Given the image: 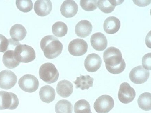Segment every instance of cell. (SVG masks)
I'll return each instance as SVG.
<instances>
[{
  "instance_id": "6da1fadb",
  "label": "cell",
  "mask_w": 151,
  "mask_h": 113,
  "mask_svg": "<svg viewBox=\"0 0 151 113\" xmlns=\"http://www.w3.org/2000/svg\"><path fill=\"white\" fill-rule=\"evenodd\" d=\"M103 58L106 69L110 73L118 74L125 69L126 63L118 49L112 46L108 47L104 51Z\"/></svg>"
},
{
  "instance_id": "7a4b0ae2",
  "label": "cell",
  "mask_w": 151,
  "mask_h": 113,
  "mask_svg": "<svg viewBox=\"0 0 151 113\" xmlns=\"http://www.w3.org/2000/svg\"><path fill=\"white\" fill-rule=\"evenodd\" d=\"M40 46L45 56L48 59L55 58L61 53L63 45L56 37L52 35H47L41 39Z\"/></svg>"
},
{
  "instance_id": "3957f363",
  "label": "cell",
  "mask_w": 151,
  "mask_h": 113,
  "mask_svg": "<svg viewBox=\"0 0 151 113\" xmlns=\"http://www.w3.org/2000/svg\"><path fill=\"white\" fill-rule=\"evenodd\" d=\"M14 51L15 59L20 63H29L35 58L34 49L28 45L20 44L16 46Z\"/></svg>"
},
{
  "instance_id": "277c9868",
  "label": "cell",
  "mask_w": 151,
  "mask_h": 113,
  "mask_svg": "<svg viewBox=\"0 0 151 113\" xmlns=\"http://www.w3.org/2000/svg\"><path fill=\"white\" fill-rule=\"evenodd\" d=\"M40 78L48 84L56 82L58 79L59 73L55 66L52 63H45L40 67L39 70Z\"/></svg>"
},
{
  "instance_id": "5b68a950",
  "label": "cell",
  "mask_w": 151,
  "mask_h": 113,
  "mask_svg": "<svg viewBox=\"0 0 151 113\" xmlns=\"http://www.w3.org/2000/svg\"><path fill=\"white\" fill-rule=\"evenodd\" d=\"M19 104V99L15 94L4 91H0V110H14L17 107Z\"/></svg>"
},
{
  "instance_id": "8992f818",
  "label": "cell",
  "mask_w": 151,
  "mask_h": 113,
  "mask_svg": "<svg viewBox=\"0 0 151 113\" xmlns=\"http://www.w3.org/2000/svg\"><path fill=\"white\" fill-rule=\"evenodd\" d=\"M114 104L113 99L111 96L103 95L96 100L93 107L97 113H107L112 109Z\"/></svg>"
},
{
  "instance_id": "52a82bcc",
  "label": "cell",
  "mask_w": 151,
  "mask_h": 113,
  "mask_svg": "<svg viewBox=\"0 0 151 113\" xmlns=\"http://www.w3.org/2000/svg\"><path fill=\"white\" fill-rule=\"evenodd\" d=\"M18 84L21 89L29 93L36 91L39 84L38 79L35 76L29 74L21 77L18 81Z\"/></svg>"
},
{
  "instance_id": "ba28073f",
  "label": "cell",
  "mask_w": 151,
  "mask_h": 113,
  "mask_svg": "<svg viewBox=\"0 0 151 113\" xmlns=\"http://www.w3.org/2000/svg\"><path fill=\"white\" fill-rule=\"evenodd\" d=\"M118 96L120 102L124 104H128L134 99L136 92L128 83L124 82L120 86Z\"/></svg>"
},
{
  "instance_id": "9c48e42d",
  "label": "cell",
  "mask_w": 151,
  "mask_h": 113,
  "mask_svg": "<svg viewBox=\"0 0 151 113\" xmlns=\"http://www.w3.org/2000/svg\"><path fill=\"white\" fill-rule=\"evenodd\" d=\"M149 71L139 65L133 68L130 71L129 77L130 80L135 84H141L145 82L149 77Z\"/></svg>"
},
{
  "instance_id": "30bf717a",
  "label": "cell",
  "mask_w": 151,
  "mask_h": 113,
  "mask_svg": "<svg viewBox=\"0 0 151 113\" xmlns=\"http://www.w3.org/2000/svg\"><path fill=\"white\" fill-rule=\"evenodd\" d=\"M88 45L83 39L77 38L72 40L69 43L68 50L70 54L74 56H80L87 52Z\"/></svg>"
},
{
  "instance_id": "8fae6325",
  "label": "cell",
  "mask_w": 151,
  "mask_h": 113,
  "mask_svg": "<svg viewBox=\"0 0 151 113\" xmlns=\"http://www.w3.org/2000/svg\"><path fill=\"white\" fill-rule=\"evenodd\" d=\"M17 77L14 72L9 70L0 72V87L9 89L13 87L17 81Z\"/></svg>"
},
{
  "instance_id": "7c38bea8",
  "label": "cell",
  "mask_w": 151,
  "mask_h": 113,
  "mask_svg": "<svg viewBox=\"0 0 151 113\" xmlns=\"http://www.w3.org/2000/svg\"><path fill=\"white\" fill-rule=\"evenodd\" d=\"M102 59L98 54L93 53L89 54L86 57L84 63L86 69L90 72H94L100 67Z\"/></svg>"
},
{
  "instance_id": "4fadbf2b",
  "label": "cell",
  "mask_w": 151,
  "mask_h": 113,
  "mask_svg": "<svg viewBox=\"0 0 151 113\" xmlns=\"http://www.w3.org/2000/svg\"><path fill=\"white\" fill-rule=\"evenodd\" d=\"M90 42L92 47L99 51L104 50L108 44L106 36L101 32L95 33L92 34L90 38Z\"/></svg>"
},
{
  "instance_id": "5bb4252c",
  "label": "cell",
  "mask_w": 151,
  "mask_h": 113,
  "mask_svg": "<svg viewBox=\"0 0 151 113\" xmlns=\"http://www.w3.org/2000/svg\"><path fill=\"white\" fill-rule=\"evenodd\" d=\"M52 9V3L49 0H37L34 5L35 13L40 16H44L49 14Z\"/></svg>"
},
{
  "instance_id": "9a60e30c",
  "label": "cell",
  "mask_w": 151,
  "mask_h": 113,
  "mask_svg": "<svg viewBox=\"0 0 151 113\" xmlns=\"http://www.w3.org/2000/svg\"><path fill=\"white\" fill-rule=\"evenodd\" d=\"M78 9V5L74 1L67 0L63 3L60 11L62 15L65 17L71 18L76 14Z\"/></svg>"
},
{
  "instance_id": "2e32d148",
  "label": "cell",
  "mask_w": 151,
  "mask_h": 113,
  "mask_svg": "<svg viewBox=\"0 0 151 113\" xmlns=\"http://www.w3.org/2000/svg\"><path fill=\"white\" fill-rule=\"evenodd\" d=\"M120 25V21L117 18L111 16L107 17L104 21L103 28L106 33L113 34L118 31Z\"/></svg>"
},
{
  "instance_id": "e0dca14e",
  "label": "cell",
  "mask_w": 151,
  "mask_h": 113,
  "mask_svg": "<svg viewBox=\"0 0 151 113\" xmlns=\"http://www.w3.org/2000/svg\"><path fill=\"white\" fill-rule=\"evenodd\" d=\"M92 26L91 23L86 20H82L76 24L75 32L79 37L85 38L91 33Z\"/></svg>"
},
{
  "instance_id": "ac0fdd59",
  "label": "cell",
  "mask_w": 151,
  "mask_h": 113,
  "mask_svg": "<svg viewBox=\"0 0 151 113\" xmlns=\"http://www.w3.org/2000/svg\"><path fill=\"white\" fill-rule=\"evenodd\" d=\"M73 89V84L70 82L66 80H63L58 83L56 91L60 96L63 98H67L72 94Z\"/></svg>"
},
{
  "instance_id": "d6986e66",
  "label": "cell",
  "mask_w": 151,
  "mask_h": 113,
  "mask_svg": "<svg viewBox=\"0 0 151 113\" xmlns=\"http://www.w3.org/2000/svg\"><path fill=\"white\" fill-rule=\"evenodd\" d=\"M39 94L41 101L44 102L49 103L54 100L55 92V89L51 86L45 85L41 88Z\"/></svg>"
},
{
  "instance_id": "ffe728a7",
  "label": "cell",
  "mask_w": 151,
  "mask_h": 113,
  "mask_svg": "<svg viewBox=\"0 0 151 113\" xmlns=\"http://www.w3.org/2000/svg\"><path fill=\"white\" fill-rule=\"evenodd\" d=\"M124 0H98V8L103 12L108 14L111 13L116 6L121 4Z\"/></svg>"
},
{
  "instance_id": "44dd1931",
  "label": "cell",
  "mask_w": 151,
  "mask_h": 113,
  "mask_svg": "<svg viewBox=\"0 0 151 113\" xmlns=\"http://www.w3.org/2000/svg\"><path fill=\"white\" fill-rule=\"evenodd\" d=\"M27 31L25 28L19 24H16L12 26L10 30V34L13 40L19 41L25 37Z\"/></svg>"
},
{
  "instance_id": "7402d4cb",
  "label": "cell",
  "mask_w": 151,
  "mask_h": 113,
  "mask_svg": "<svg viewBox=\"0 0 151 113\" xmlns=\"http://www.w3.org/2000/svg\"><path fill=\"white\" fill-rule=\"evenodd\" d=\"M93 81L94 78L89 75H80L73 82L76 85V88H80L82 90H88L93 86Z\"/></svg>"
},
{
  "instance_id": "603a6c76",
  "label": "cell",
  "mask_w": 151,
  "mask_h": 113,
  "mask_svg": "<svg viewBox=\"0 0 151 113\" xmlns=\"http://www.w3.org/2000/svg\"><path fill=\"white\" fill-rule=\"evenodd\" d=\"M14 51L7 50L4 53L2 58L3 63L9 69H12L18 66L20 62L17 61L14 56Z\"/></svg>"
},
{
  "instance_id": "cb8c5ba5",
  "label": "cell",
  "mask_w": 151,
  "mask_h": 113,
  "mask_svg": "<svg viewBox=\"0 0 151 113\" xmlns=\"http://www.w3.org/2000/svg\"><path fill=\"white\" fill-rule=\"evenodd\" d=\"M139 107L146 111L151 109V94L148 92L142 93L139 96L137 100Z\"/></svg>"
},
{
  "instance_id": "d4e9b609",
  "label": "cell",
  "mask_w": 151,
  "mask_h": 113,
  "mask_svg": "<svg viewBox=\"0 0 151 113\" xmlns=\"http://www.w3.org/2000/svg\"><path fill=\"white\" fill-rule=\"evenodd\" d=\"M73 108V105L71 103L65 99L59 101L55 106L56 113H72Z\"/></svg>"
},
{
  "instance_id": "484cf974",
  "label": "cell",
  "mask_w": 151,
  "mask_h": 113,
  "mask_svg": "<svg viewBox=\"0 0 151 113\" xmlns=\"http://www.w3.org/2000/svg\"><path fill=\"white\" fill-rule=\"evenodd\" d=\"M52 31L53 34L56 36L58 37H62L67 33V26L63 22H56L52 26Z\"/></svg>"
},
{
  "instance_id": "4316f807",
  "label": "cell",
  "mask_w": 151,
  "mask_h": 113,
  "mask_svg": "<svg viewBox=\"0 0 151 113\" xmlns=\"http://www.w3.org/2000/svg\"><path fill=\"white\" fill-rule=\"evenodd\" d=\"M75 113H90L91 107L89 103L85 99L77 101L74 107Z\"/></svg>"
},
{
  "instance_id": "83f0119b",
  "label": "cell",
  "mask_w": 151,
  "mask_h": 113,
  "mask_svg": "<svg viewBox=\"0 0 151 113\" xmlns=\"http://www.w3.org/2000/svg\"><path fill=\"white\" fill-rule=\"evenodd\" d=\"M17 8L21 11L24 13L30 11L33 8V3L31 0L16 1Z\"/></svg>"
},
{
  "instance_id": "f1b7e54d",
  "label": "cell",
  "mask_w": 151,
  "mask_h": 113,
  "mask_svg": "<svg viewBox=\"0 0 151 113\" xmlns=\"http://www.w3.org/2000/svg\"><path fill=\"white\" fill-rule=\"evenodd\" d=\"M98 0H81L80 5L82 8L87 11H92L97 8Z\"/></svg>"
},
{
  "instance_id": "f546056e",
  "label": "cell",
  "mask_w": 151,
  "mask_h": 113,
  "mask_svg": "<svg viewBox=\"0 0 151 113\" xmlns=\"http://www.w3.org/2000/svg\"><path fill=\"white\" fill-rule=\"evenodd\" d=\"M151 53L145 55L142 57V67L146 69L151 70Z\"/></svg>"
},
{
  "instance_id": "4dcf8cb0",
  "label": "cell",
  "mask_w": 151,
  "mask_h": 113,
  "mask_svg": "<svg viewBox=\"0 0 151 113\" xmlns=\"http://www.w3.org/2000/svg\"><path fill=\"white\" fill-rule=\"evenodd\" d=\"M9 45L8 39L0 34V52L4 53L7 50Z\"/></svg>"
},
{
  "instance_id": "1f68e13d",
  "label": "cell",
  "mask_w": 151,
  "mask_h": 113,
  "mask_svg": "<svg viewBox=\"0 0 151 113\" xmlns=\"http://www.w3.org/2000/svg\"><path fill=\"white\" fill-rule=\"evenodd\" d=\"M134 3L136 5L139 6H147L151 2V1H133Z\"/></svg>"
},
{
  "instance_id": "d6a6232c",
  "label": "cell",
  "mask_w": 151,
  "mask_h": 113,
  "mask_svg": "<svg viewBox=\"0 0 151 113\" xmlns=\"http://www.w3.org/2000/svg\"><path fill=\"white\" fill-rule=\"evenodd\" d=\"M90 113H92L91 112Z\"/></svg>"
}]
</instances>
